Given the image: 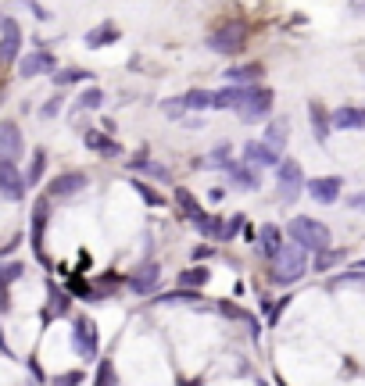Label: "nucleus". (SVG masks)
Listing matches in <instances>:
<instances>
[{
	"label": "nucleus",
	"instance_id": "6",
	"mask_svg": "<svg viewBox=\"0 0 365 386\" xmlns=\"http://www.w3.org/2000/svg\"><path fill=\"white\" fill-rule=\"evenodd\" d=\"M244 164L247 169H280V150L251 140V143H244Z\"/></svg>",
	"mask_w": 365,
	"mask_h": 386
},
{
	"label": "nucleus",
	"instance_id": "44",
	"mask_svg": "<svg viewBox=\"0 0 365 386\" xmlns=\"http://www.w3.org/2000/svg\"><path fill=\"white\" fill-rule=\"evenodd\" d=\"M361 265H365V261H361Z\"/></svg>",
	"mask_w": 365,
	"mask_h": 386
},
{
	"label": "nucleus",
	"instance_id": "21",
	"mask_svg": "<svg viewBox=\"0 0 365 386\" xmlns=\"http://www.w3.org/2000/svg\"><path fill=\"white\" fill-rule=\"evenodd\" d=\"M112 40H119L115 22H100L97 29H90V32H86V47H104V43H112Z\"/></svg>",
	"mask_w": 365,
	"mask_h": 386
},
{
	"label": "nucleus",
	"instance_id": "9",
	"mask_svg": "<svg viewBox=\"0 0 365 386\" xmlns=\"http://www.w3.org/2000/svg\"><path fill=\"white\" fill-rule=\"evenodd\" d=\"M344 190V179L340 176H319V179H311L308 183V197L311 200H319V204H333Z\"/></svg>",
	"mask_w": 365,
	"mask_h": 386
},
{
	"label": "nucleus",
	"instance_id": "42",
	"mask_svg": "<svg viewBox=\"0 0 365 386\" xmlns=\"http://www.w3.org/2000/svg\"><path fill=\"white\" fill-rule=\"evenodd\" d=\"M0 25H4V15H0Z\"/></svg>",
	"mask_w": 365,
	"mask_h": 386
},
{
	"label": "nucleus",
	"instance_id": "29",
	"mask_svg": "<svg viewBox=\"0 0 365 386\" xmlns=\"http://www.w3.org/2000/svg\"><path fill=\"white\" fill-rule=\"evenodd\" d=\"M104 104V93L97 90V86H90V90H83V97H79V107H86V111H97V107Z\"/></svg>",
	"mask_w": 365,
	"mask_h": 386
},
{
	"label": "nucleus",
	"instance_id": "38",
	"mask_svg": "<svg viewBox=\"0 0 365 386\" xmlns=\"http://www.w3.org/2000/svg\"><path fill=\"white\" fill-rule=\"evenodd\" d=\"M50 308H54L58 315H65V311H68V297H65V294H54V304H50Z\"/></svg>",
	"mask_w": 365,
	"mask_h": 386
},
{
	"label": "nucleus",
	"instance_id": "33",
	"mask_svg": "<svg viewBox=\"0 0 365 386\" xmlns=\"http://www.w3.org/2000/svg\"><path fill=\"white\" fill-rule=\"evenodd\" d=\"M244 226V215H233V222H222V240H233Z\"/></svg>",
	"mask_w": 365,
	"mask_h": 386
},
{
	"label": "nucleus",
	"instance_id": "34",
	"mask_svg": "<svg viewBox=\"0 0 365 386\" xmlns=\"http://www.w3.org/2000/svg\"><path fill=\"white\" fill-rule=\"evenodd\" d=\"M340 258H344L340 251H323V254L316 258V268H330V265H333V261H340Z\"/></svg>",
	"mask_w": 365,
	"mask_h": 386
},
{
	"label": "nucleus",
	"instance_id": "25",
	"mask_svg": "<svg viewBox=\"0 0 365 386\" xmlns=\"http://www.w3.org/2000/svg\"><path fill=\"white\" fill-rule=\"evenodd\" d=\"M183 107L186 111H208V107H212V90H190L183 97Z\"/></svg>",
	"mask_w": 365,
	"mask_h": 386
},
{
	"label": "nucleus",
	"instance_id": "5",
	"mask_svg": "<svg viewBox=\"0 0 365 386\" xmlns=\"http://www.w3.org/2000/svg\"><path fill=\"white\" fill-rule=\"evenodd\" d=\"M276 179H280V197H283L287 204H290V200H297V193H301V186H304L301 164H297V161H280Z\"/></svg>",
	"mask_w": 365,
	"mask_h": 386
},
{
	"label": "nucleus",
	"instance_id": "4",
	"mask_svg": "<svg viewBox=\"0 0 365 386\" xmlns=\"http://www.w3.org/2000/svg\"><path fill=\"white\" fill-rule=\"evenodd\" d=\"M269 111H273V90H265V86H251L247 90V100L240 104V119L244 122H258V119H269Z\"/></svg>",
	"mask_w": 365,
	"mask_h": 386
},
{
	"label": "nucleus",
	"instance_id": "15",
	"mask_svg": "<svg viewBox=\"0 0 365 386\" xmlns=\"http://www.w3.org/2000/svg\"><path fill=\"white\" fill-rule=\"evenodd\" d=\"M158 265H154V261H147L136 275H133V279H129V290L133 294H154V290H158Z\"/></svg>",
	"mask_w": 365,
	"mask_h": 386
},
{
	"label": "nucleus",
	"instance_id": "10",
	"mask_svg": "<svg viewBox=\"0 0 365 386\" xmlns=\"http://www.w3.org/2000/svg\"><path fill=\"white\" fill-rule=\"evenodd\" d=\"M58 65H54V58H50L47 50H32V54H25L22 58V65H18V72L25 76V79H32V76H47V72H54Z\"/></svg>",
	"mask_w": 365,
	"mask_h": 386
},
{
	"label": "nucleus",
	"instance_id": "13",
	"mask_svg": "<svg viewBox=\"0 0 365 386\" xmlns=\"http://www.w3.org/2000/svg\"><path fill=\"white\" fill-rule=\"evenodd\" d=\"M247 90H251V86H226V90L212 93V107H215V111H226V107L240 111V104L247 100Z\"/></svg>",
	"mask_w": 365,
	"mask_h": 386
},
{
	"label": "nucleus",
	"instance_id": "18",
	"mask_svg": "<svg viewBox=\"0 0 365 386\" xmlns=\"http://www.w3.org/2000/svg\"><path fill=\"white\" fill-rule=\"evenodd\" d=\"M280 247H283V236H280L276 226H262V229H258V251H262L269 261H276Z\"/></svg>",
	"mask_w": 365,
	"mask_h": 386
},
{
	"label": "nucleus",
	"instance_id": "28",
	"mask_svg": "<svg viewBox=\"0 0 365 386\" xmlns=\"http://www.w3.org/2000/svg\"><path fill=\"white\" fill-rule=\"evenodd\" d=\"M204 283H208V272L204 268H186L179 275V287H204Z\"/></svg>",
	"mask_w": 365,
	"mask_h": 386
},
{
	"label": "nucleus",
	"instance_id": "30",
	"mask_svg": "<svg viewBox=\"0 0 365 386\" xmlns=\"http://www.w3.org/2000/svg\"><path fill=\"white\" fill-rule=\"evenodd\" d=\"M22 272H25V268H22L18 261H11V265H4V268H0V290H4L8 283H15V279H18Z\"/></svg>",
	"mask_w": 365,
	"mask_h": 386
},
{
	"label": "nucleus",
	"instance_id": "17",
	"mask_svg": "<svg viewBox=\"0 0 365 386\" xmlns=\"http://www.w3.org/2000/svg\"><path fill=\"white\" fill-rule=\"evenodd\" d=\"M83 143H86L90 150L104 154V157H119V154H122V147H119L115 140H108V136L97 133V129H86V133H83Z\"/></svg>",
	"mask_w": 365,
	"mask_h": 386
},
{
	"label": "nucleus",
	"instance_id": "8",
	"mask_svg": "<svg viewBox=\"0 0 365 386\" xmlns=\"http://www.w3.org/2000/svg\"><path fill=\"white\" fill-rule=\"evenodd\" d=\"M72 347H76V354H79V358H86V361H93V358H97V329H93V322H90V318H76Z\"/></svg>",
	"mask_w": 365,
	"mask_h": 386
},
{
	"label": "nucleus",
	"instance_id": "19",
	"mask_svg": "<svg viewBox=\"0 0 365 386\" xmlns=\"http://www.w3.org/2000/svg\"><path fill=\"white\" fill-rule=\"evenodd\" d=\"M229 183H237L240 190H258V172L254 169H247L244 161H229Z\"/></svg>",
	"mask_w": 365,
	"mask_h": 386
},
{
	"label": "nucleus",
	"instance_id": "7",
	"mask_svg": "<svg viewBox=\"0 0 365 386\" xmlns=\"http://www.w3.org/2000/svg\"><path fill=\"white\" fill-rule=\"evenodd\" d=\"M0 193L8 200H22V193H25V176L15 169L11 157H0Z\"/></svg>",
	"mask_w": 365,
	"mask_h": 386
},
{
	"label": "nucleus",
	"instance_id": "22",
	"mask_svg": "<svg viewBox=\"0 0 365 386\" xmlns=\"http://www.w3.org/2000/svg\"><path fill=\"white\" fill-rule=\"evenodd\" d=\"M287 136H290V122H287V119H276V122L269 126V133H265V143H269L273 150H283Z\"/></svg>",
	"mask_w": 365,
	"mask_h": 386
},
{
	"label": "nucleus",
	"instance_id": "20",
	"mask_svg": "<svg viewBox=\"0 0 365 386\" xmlns=\"http://www.w3.org/2000/svg\"><path fill=\"white\" fill-rule=\"evenodd\" d=\"M172 197H176V207H179V211H183V215L190 218V222H193V226H197V222H201V218H204V211H201V204L193 200V193H190V190H183V186H179V190H176Z\"/></svg>",
	"mask_w": 365,
	"mask_h": 386
},
{
	"label": "nucleus",
	"instance_id": "41",
	"mask_svg": "<svg viewBox=\"0 0 365 386\" xmlns=\"http://www.w3.org/2000/svg\"><path fill=\"white\" fill-rule=\"evenodd\" d=\"M351 207H358V211H365V193H358V197H351Z\"/></svg>",
	"mask_w": 365,
	"mask_h": 386
},
{
	"label": "nucleus",
	"instance_id": "1",
	"mask_svg": "<svg viewBox=\"0 0 365 386\" xmlns=\"http://www.w3.org/2000/svg\"><path fill=\"white\" fill-rule=\"evenodd\" d=\"M287 236L301 247V251H316V254H323L326 247H330V229L323 226V222H316V218H294V222L287 226Z\"/></svg>",
	"mask_w": 365,
	"mask_h": 386
},
{
	"label": "nucleus",
	"instance_id": "12",
	"mask_svg": "<svg viewBox=\"0 0 365 386\" xmlns=\"http://www.w3.org/2000/svg\"><path fill=\"white\" fill-rule=\"evenodd\" d=\"M79 190H86V176L83 172H61L50 183V197H76Z\"/></svg>",
	"mask_w": 365,
	"mask_h": 386
},
{
	"label": "nucleus",
	"instance_id": "3",
	"mask_svg": "<svg viewBox=\"0 0 365 386\" xmlns=\"http://www.w3.org/2000/svg\"><path fill=\"white\" fill-rule=\"evenodd\" d=\"M244 40H247V29H244V22H222L212 36H208V47H212L215 54H237L240 47H244Z\"/></svg>",
	"mask_w": 365,
	"mask_h": 386
},
{
	"label": "nucleus",
	"instance_id": "35",
	"mask_svg": "<svg viewBox=\"0 0 365 386\" xmlns=\"http://www.w3.org/2000/svg\"><path fill=\"white\" fill-rule=\"evenodd\" d=\"M40 176H43V150H36V157H32V169H29V186H32Z\"/></svg>",
	"mask_w": 365,
	"mask_h": 386
},
{
	"label": "nucleus",
	"instance_id": "24",
	"mask_svg": "<svg viewBox=\"0 0 365 386\" xmlns=\"http://www.w3.org/2000/svg\"><path fill=\"white\" fill-rule=\"evenodd\" d=\"M229 161H233V147L229 143H219L212 154L204 157V169H229Z\"/></svg>",
	"mask_w": 365,
	"mask_h": 386
},
{
	"label": "nucleus",
	"instance_id": "40",
	"mask_svg": "<svg viewBox=\"0 0 365 386\" xmlns=\"http://www.w3.org/2000/svg\"><path fill=\"white\" fill-rule=\"evenodd\" d=\"M58 104H61V100H50V104L43 107V119H54V115H58Z\"/></svg>",
	"mask_w": 365,
	"mask_h": 386
},
{
	"label": "nucleus",
	"instance_id": "23",
	"mask_svg": "<svg viewBox=\"0 0 365 386\" xmlns=\"http://www.w3.org/2000/svg\"><path fill=\"white\" fill-rule=\"evenodd\" d=\"M308 119H311V129H316V140H326L330 136V119L323 111V104H311L308 107Z\"/></svg>",
	"mask_w": 365,
	"mask_h": 386
},
{
	"label": "nucleus",
	"instance_id": "26",
	"mask_svg": "<svg viewBox=\"0 0 365 386\" xmlns=\"http://www.w3.org/2000/svg\"><path fill=\"white\" fill-rule=\"evenodd\" d=\"M258 76H262V65H240V68H229V72H226V79H229L233 86H240V83H254Z\"/></svg>",
	"mask_w": 365,
	"mask_h": 386
},
{
	"label": "nucleus",
	"instance_id": "39",
	"mask_svg": "<svg viewBox=\"0 0 365 386\" xmlns=\"http://www.w3.org/2000/svg\"><path fill=\"white\" fill-rule=\"evenodd\" d=\"M176 301H197V294H169V297H162V304H176Z\"/></svg>",
	"mask_w": 365,
	"mask_h": 386
},
{
	"label": "nucleus",
	"instance_id": "2",
	"mask_svg": "<svg viewBox=\"0 0 365 386\" xmlns=\"http://www.w3.org/2000/svg\"><path fill=\"white\" fill-rule=\"evenodd\" d=\"M308 272V258H304V251L297 247V243H283L280 247V254H276V261H273V279L276 283H297L301 279V275Z\"/></svg>",
	"mask_w": 365,
	"mask_h": 386
},
{
	"label": "nucleus",
	"instance_id": "36",
	"mask_svg": "<svg viewBox=\"0 0 365 386\" xmlns=\"http://www.w3.org/2000/svg\"><path fill=\"white\" fill-rule=\"evenodd\" d=\"M79 382H83V375H79V372H65V375H58V379H54V386H79Z\"/></svg>",
	"mask_w": 365,
	"mask_h": 386
},
{
	"label": "nucleus",
	"instance_id": "31",
	"mask_svg": "<svg viewBox=\"0 0 365 386\" xmlns=\"http://www.w3.org/2000/svg\"><path fill=\"white\" fill-rule=\"evenodd\" d=\"M86 76H90V72H83V68H65V72H58V76H54V83H61V86H65V83H79V79H86Z\"/></svg>",
	"mask_w": 365,
	"mask_h": 386
},
{
	"label": "nucleus",
	"instance_id": "27",
	"mask_svg": "<svg viewBox=\"0 0 365 386\" xmlns=\"http://www.w3.org/2000/svg\"><path fill=\"white\" fill-rule=\"evenodd\" d=\"M133 172H143V176H154V179H169V169H162V164H150V161H129Z\"/></svg>",
	"mask_w": 365,
	"mask_h": 386
},
{
	"label": "nucleus",
	"instance_id": "11",
	"mask_svg": "<svg viewBox=\"0 0 365 386\" xmlns=\"http://www.w3.org/2000/svg\"><path fill=\"white\" fill-rule=\"evenodd\" d=\"M4 40H0V65H11L18 58V47H22V36H18V25L11 18H4Z\"/></svg>",
	"mask_w": 365,
	"mask_h": 386
},
{
	"label": "nucleus",
	"instance_id": "32",
	"mask_svg": "<svg viewBox=\"0 0 365 386\" xmlns=\"http://www.w3.org/2000/svg\"><path fill=\"white\" fill-rule=\"evenodd\" d=\"M115 382H119L115 368H112L108 361H104V365H100V375H97V386H115Z\"/></svg>",
	"mask_w": 365,
	"mask_h": 386
},
{
	"label": "nucleus",
	"instance_id": "14",
	"mask_svg": "<svg viewBox=\"0 0 365 386\" xmlns=\"http://www.w3.org/2000/svg\"><path fill=\"white\" fill-rule=\"evenodd\" d=\"M22 154V133L15 122H0V157H18Z\"/></svg>",
	"mask_w": 365,
	"mask_h": 386
},
{
	"label": "nucleus",
	"instance_id": "43",
	"mask_svg": "<svg viewBox=\"0 0 365 386\" xmlns=\"http://www.w3.org/2000/svg\"><path fill=\"white\" fill-rule=\"evenodd\" d=\"M0 100H4V93H0Z\"/></svg>",
	"mask_w": 365,
	"mask_h": 386
},
{
	"label": "nucleus",
	"instance_id": "16",
	"mask_svg": "<svg viewBox=\"0 0 365 386\" xmlns=\"http://www.w3.org/2000/svg\"><path fill=\"white\" fill-rule=\"evenodd\" d=\"M333 129H365V107H340L330 119Z\"/></svg>",
	"mask_w": 365,
	"mask_h": 386
},
{
	"label": "nucleus",
	"instance_id": "37",
	"mask_svg": "<svg viewBox=\"0 0 365 386\" xmlns=\"http://www.w3.org/2000/svg\"><path fill=\"white\" fill-rule=\"evenodd\" d=\"M183 111H186V107H183V97H179V100H169V104H165V115H169V119H179Z\"/></svg>",
	"mask_w": 365,
	"mask_h": 386
}]
</instances>
